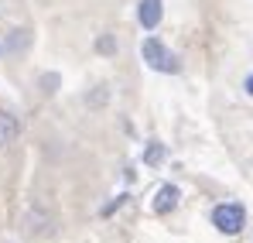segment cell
Instances as JSON below:
<instances>
[{
    "mask_svg": "<svg viewBox=\"0 0 253 243\" xmlns=\"http://www.w3.org/2000/svg\"><path fill=\"white\" fill-rule=\"evenodd\" d=\"M212 226L226 237H236L243 226H247V209L240 202H222L212 209Z\"/></svg>",
    "mask_w": 253,
    "mask_h": 243,
    "instance_id": "1",
    "label": "cell"
},
{
    "mask_svg": "<svg viewBox=\"0 0 253 243\" xmlns=\"http://www.w3.org/2000/svg\"><path fill=\"white\" fill-rule=\"evenodd\" d=\"M161 17H165L161 0H140V3H137V21H140V28L154 31V28L161 24Z\"/></svg>",
    "mask_w": 253,
    "mask_h": 243,
    "instance_id": "3",
    "label": "cell"
},
{
    "mask_svg": "<svg viewBox=\"0 0 253 243\" xmlns=\"http://www.w3.org/2000/svg\"><path fill=\"white\" fill-rule=\"evenodd\" d=\"M243 86H247V93L253 96V76H247V82H243Z\"/></svg>",
    "mask_w": 253,
    "mask_h": 243,
    "instance_id": "12",
    "label": "cell"
},
{
    "mask_svg": "<svg viewBox=\"0 0 253 243\" xmlns=\"http://www.w3.org/2000/svg\"><path fill=\"white\" fill-rule=\"evenodd\" d=\"M161 158H165V147H161V144L154 141V144L147 147V154H144V161H147V164H158V161H161Z\"/></svg>",
    "mask_w": 253,
    "mask_h": 243,
    "instance_id": "9",
    "label": "cell"
},
{
    "mask_svg": "<svg viewBox=\"0 0 253 243\" xmlns=\"http://www.w3.org/2000/svg\"><path fill=\"white\" fill-rule=\"evenodd\" d=\"M17 137H21V120H17L10 110H0V151L10 147Z\"/></svg>",
    "mask_w": 253,
    "mask_h": 243,
    "instance_id": "4",
    "label": "cell"
},
{
    "mask_svg": "<svg viewBox=\"0 0 253 243\" xmlns=\"http://www.w3.org/2000/svg\"><path fill=\"white\" fill-rule=\"evenodd\" d=\"M96 51L113 55V51H117V41H113V35H99V41H96Z\"/></svg>",
    "mask_w": 253,
    "mask_h": 243,
    "instance_id": "8",
    "label": "cell"
},
{
    "mask_svg": "<svg viewBox=\"0 0 253 243\" xmlns=\"http://www.w3.org/2000/svg\"><path fill=\"white\" fill-rule=\"evenodd\" d=\"M44 223H48V219H44L42 212H28V219H24V230H28V233H44Z\"/></svg>",
    "mask_w": 253,
    "mask_h": 243,
    "instance_id": "7",
    "label": "cell"
},
{
    "mask_svg": "<svg viewBox=\"0 0 253 243\" xmlns=\"http://www.w3.org/2000/svg\"><path fill=\"white\" fill-rule=\"evenodd\" d=\"M140 55H144V62H147L154 72H178V69H181V65H178V58L165 48V41H161V38H144Z\"/></svg>",
    "mask_w": 253,
    "mask_h": 243,
    "instance_id": "2",
    "label": "cell"
},
{
    "mask_svg": "<svg viewBox=\"0 0 253 243\" xmlns=\"http://www.w3.org/2000/svg\"><path fill=\"white\" fill-rule=\"evenodd\" d=\"M58 76H55V72H48V76H42V86H44V93H55V86H58Z\"/></svg>",
    "mask_w": 253,
    "mask_h": 243,
    "instance_id": "10",
    "label": "cell"
},
{
    "mask_svg": "<svg viewBox=\"0 0 253 243\" xmlns=\"http://www.w3.org/2000/svg\"><path fill=\"white\" fill-rule=\"evenodd\" d=\"M174 205H178V189H174V185H161V192H158V199H154V212L165 216Z\"/></svg>",
    "mask_w": 253,
    "mask_h": 243,
    "instance_id": "5",
    "label": "cell"
},
{
    "mask_svg": "<svg viewBox=\"0 0 253 243\" xmlns=\"http://www.w3.org/2000/svg\"><path fill=\"white\" fill-rule=\"evenodd\" d=\"M126 202V195H117V199H113V202L106 205V209H103V216H110V212H113V209H120V205Z\"/></svg>",
    "mask_w": 253,
    "mask_h": 243,
    "instance_id": "11",
    "label": "cell"
},
{
    "mask_svg": "<svg viewBox=\"0 0 253 243\" xmlns=\"http://www.w3.org/2000/svg\"><path fill=\"white\" fill-rule=\"evenodd\" d=\"M28 45H31V31L28 28H14L10 38H7V51H24Z\"/></svg>",
    "mask_w": 253,
    "mask_h": 243,
    "instance_id": "6",
    "label": "cell"
}]
</instances>
